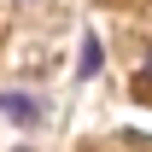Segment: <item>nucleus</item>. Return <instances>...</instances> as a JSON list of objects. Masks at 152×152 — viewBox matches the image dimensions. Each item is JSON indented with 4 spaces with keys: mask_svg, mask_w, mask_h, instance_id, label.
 Listing matches in <instances>:
<instances>
[{
    "mask_svg": "<svg viewBox=\"0 0 152 152\" xmlns=\"http://www.w3.org/2000/svg\"><path fill=\"white\" fill-rule=\"evenodd\" d=\"M140 88H152V53H146V64H140Z\"/></svg>",
    "mask_w": 152,
    "mask_h": 152,
    "instance_id": "7ed1b4c3",
    "label": "nucleus"
},
{
    "mask_svg": "<svg viewBox=\"0 0 152 152\" xmlns=\"http://www.w3.org/2000/svg\"><path fill=\"white\" fill-rule=\"evenodd\" d=\"M0 111H6V117H12V123H23V129H29V123H35V105H29V99H23V94H0Z\"/></svg>",
    "mask_w": 152,
    "mask_h": 152,
    "instance_id": "f257e3e1",
    "label": "nucleus"
},
{
    "mask_svg": "<svg viewBox=\"0 0 152 152\" xmlns=\"http://www.w3.org/2000/svg\"><path fill=\"white\" fill-rule=\"evenodd\" d=\"M94 70H99V41L88 35V41H82V76H94Z\"/></svg>",
    "mask_w": 152,
    "mask_h": 152,
    "instance_id": "f03ea898",
    "label": "nucleus"
}]
</instances>
